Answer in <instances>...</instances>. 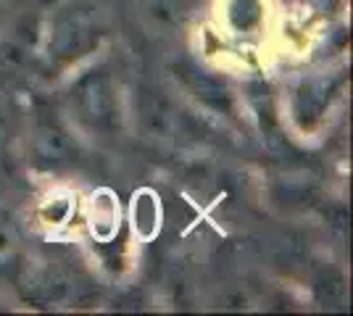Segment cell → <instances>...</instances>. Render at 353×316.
I'll use <instances>...</instances> for the list:
<instances>
[{
    "mask_svg": "<svg viewBox=\"0 0 353 316\" xmlns=\"http://www.w3.org/2000/svg\"><path fill=\"white\" fill-rule=\"evenodd\" d=\"M72 119L90 135H117L124 124V105L117 76L105 66H92L79 74L66 92Z\"/></svg>",
    "mask_w": 353,
    "mask_h": 316,
    "instance_id": "6da1fadb",
    "label": "cell"
},
{
    "mask_svg": "<svg viewBox=\"0 0 353 316\" xmlns=\"http://www.w3.org/2000/svg\"><path fill=\"white\" fill-rule=\"evenodd\" d=\"M335 87L324 79H316V82H309L303 85L298 95H295V116L303 121V124H314V121L322 119L324 108L330 105V98H332Z\"/></svg>",
    "mask_w": 353,
    "mask_h": 316,
    "instance_id": "277c9868",
    "label": "cell"
},
{
    "mask_svg": "<svg viewBox=\"0 0 353 316\" xmlns=\"http://www.w3.org/2000/svg\"><path fill=\"white\" fill-rule=\"evenodd\" d=\"M19 253H21V232L14 219L0 211V269L16 264Z\"/></svg>",
    "mask_w": 353,
    "mask_h": 316,
    "instance_id": "5b68a950",
    "label": "cell"
},
{
    "mask_svg": "<svg viewBox=\"0 0 353 316\" xmlns=\"http://www.w3.org/2000/svg\"><path fill=\"white\" fill-rule=\"evenodd\" d=\"M92 45H95V27L85 21L82 16L63 19L53 30V40H50V50L56 59H72V56L85 53Z\"/></svg>",
    "mask_w": 353,
    "mask_h": 316,
    "instance_id": "3957f363",
    "label": "cell"
},
{
    "mask_svg": "<svg viewBox=\"0 0 353 316\" xmlns=\"http://www.w3.org/2000/svg\"><path fill=\"white\" fill-rule=\"evenodd\" d=\"M32 156L45 169H63L77 164L79 145L56 119H40L32 132Z\"/></svg>",
    "mask_w": 353,
    "mask_h": 316,
    "instance_id": "7a4b0ae2",
    "label": "cell"
},
{
    "mask_svg": "<svg viewBox=\"0 0 353 316\" xmlns=\"http://www.w3.org/2000/svg\"><path fill=\"white\" fill-rule=\"evenodd\" d=\"M11 171V158H8V137L0 127V180Z\"/></svg>",
    "mask_w": 353,
    "mask_h": 316,
    "instance_id": "8992f818",
    "label": "cell"
}]
</instances>
